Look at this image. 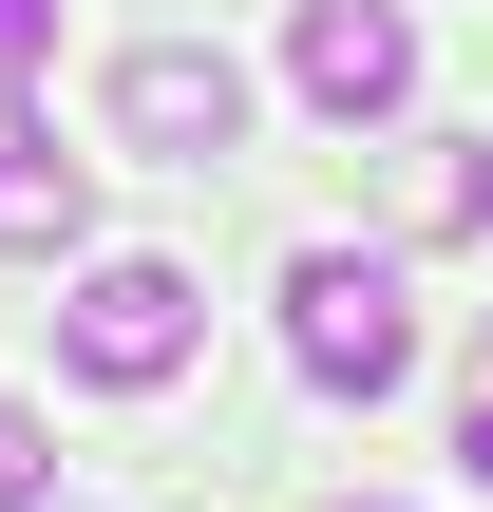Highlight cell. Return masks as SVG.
I'll return each instance as SVG.
<instances>
[{
	"label": "cell",
	"mask_w": 493,
	"mask_h": 512,
	"mask_svg": "<svg viewBox=\"0 0 493 512\" xmlns=\"http://www.w3.org/2000/svg\"><path fill=\"white\" fill-rule=\"evenodd\" d=\"M57 361H76L95 399H171V380L209 361V285H190V266H152V247H76Z\"/></svg>",
	"instance_id": "6da1fadb"
},
{
	"label": "cell",
	"mask_w": 493,
	"mask_h": 512,
	"mask_svg": "<svg viewBox=\"0 0 493 512\" xmlns=\"http://www.w3.org/2000/svg\"><path fill=\"white\" fill-rule=\"evenodd\" d=\"M285 361H304V399H399V380H418V285H399V247H304V266H285Z\"/></svg>",
	"instance_id": "7a4b0ae2"
},
{
	"label": "cell",
	"mask_w": 493,
	"mask_h": 512,
	"mask_svg": "<svg viewBox=\"0 0 493 512\" xmlns=\"http://www.w3.org/2000/svg\"><path fill=\"white\" fill-rule=\"evenodd\" d=\"M114 152L228 171V152H247V57H228V38H133V57H114Z\"/></svg>",
	"instance_id": "3957f363"
},
{
	"label": "cell",
	"mask_w": 493,
	"mask_h": 512,
	"mask_svg": "<svg viewBox=\"0 0 493 512\" xmlns=\"http://www.w3.org/2000/svg\"><path fill=\"white\" fill-rule=\"evenodd\" d=\"M285 76H304L323 133H399V114H418V19H399V0H304V19H285Z\"/></svg>",
	"instance_id": "277c9868"
},
{
	"label": "cell",
	"mask_w": 493,
	"mask_h": 512,
	"mask_svg": "<svg viewBox=\"0 0 493 512\" xmlns=\"http://www.w3.org/2000/svg\"><path fill=\"white\" fill-rule=\"evenodd\" d=\"M0 247H19V266H76V247H95V171H76L57 133H19V114H0Z\"/></svg>",
	"instance_id": "5b68a950"
},
{
	"label": "cell",
	"mask_w": 493,
	"mask_h": 512,
	"mask_svg": "<svg viewBox=\"0 0 493 512\" xmlns=\"http://www.w3.org/2000/svg\"><path fill=\"white\" fill-rule=\"evenodd\" d=\"M493 228V133H399V247Z\"/></svg>",
	"instance_id": "8992f818"
},
{
	"label": "cell",
	"mask_w": 493,
	"mask_h": 512,
	"mask_svg": "<svg viewBox=\"0 0 493 512\" xmlns=\"http://www.w3.org/2000/svg\"><path fill=\"white\" fill-rule=\"evenodd\" d=\"M38 76H57V0H0V114H19Z\"/></svg>",
	"instance_id": "52a82bcc"
},
{
	"label": "cell",
	"mask_w": 493,
	"mask_h": 512,
	"mask_svg": "<svg viewBox=\"0 0 493 512\" xmlns=\"http://www.w3.org/2000/svg\"><path fill=\"white\" fill-rule=\"evenodd\" d=\"M0 512H57V437H38L19 399H0Z\"/></svg>",
	"instance_id": "ba28073f"
},
{
	"label": "cell",
	"mask_w": 493,
	"mask_h": 512,
	"mask_svg": "<svg viewBox=\"0 0 493 512\" xmlns=\"http://www.w3.org/2000/svg\"><path fill=\"white\" fill-rule=\"evenodd\" d=\"M456 456H475V494H493V342H475V399H456Z\"/></svg>",
	"instance_id": "9c48e42d"
},
{
	"label": "cell",
	"mask_w": 493,
	"mask_h": 512,
	"mask_svg": "<svg viewBox=\"0 0 493 512\" xmlns=\"http://www.w3.org/2000/svg\"><path fill=\"white\" fill-rule=\"evenodd\" d=\"M323 512H399V494H323Z\"/></svg>",
	"instance_id": "30bf717a"
}]
</instances>
